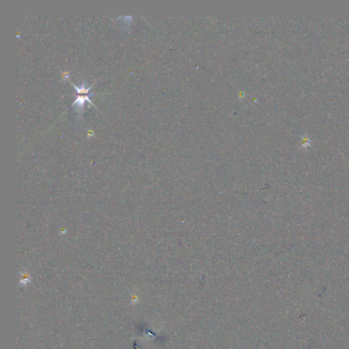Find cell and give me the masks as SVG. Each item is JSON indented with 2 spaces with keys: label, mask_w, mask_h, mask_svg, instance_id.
<instances>
[{
  "label": "cell",
  "mask_w": 349,
  "mask_h": 349,
  "mask_svg": "<svg viewBox=\"0 0 349 349\" xmlns=\"http://www.w3.org/2000/svg\"><path fill=\"white\" fill-rule=\"evenodd\" d=\"M92 95H93V94H85V95H83H83H81V96L79 95L78 96H77V98H76V100H75L73 104H72V106H73L74 105H76L77 108H78L79 110L80 111H81L82 109L83 108V106H84V105H85V101H88L89 103L91 104V105H93V103L91 102L90 101V100H89V96H92Z\"/></svg>",
  "instance_id": "obj_1"
},
{
  "label": "cell",
  "mask_w": 349,
  "mask_h": 349,
  "mask_svg": "<svg viewBox=\"0 0 349 349\" xmlns=\"http://www.w3.org/2000/svg\"><path fill=\"white\" fill-rule=\"evenodd\" d=\"M72 85H73L74 89H76V94H78V95H79V94H84V95H85V94H89V90L91 89V87H92V85H92L91 87H88V88H87V87H85V83L81 84L80 86H76V85H74V84H72Z\"/></svg>",
  "instance_id": "obj_2"
},
{
  "label": "cell",
  "mask_w": 349,
  "mask_h": 349,
  "mask_svg": "<svg viewBox=\"0 0 349 349\" xmlns=\"http://www.w3.org/2000/svg\"><path fill=\"white\" fill-rule=\"evenodd\" d=\"M302 139V144L301 145V147H304V148H307V147L311 146V140L307 137V136L305 135L304 137H301Z\"/></svg>",
  "instance_id": "obj_3"
}]
</instances>
